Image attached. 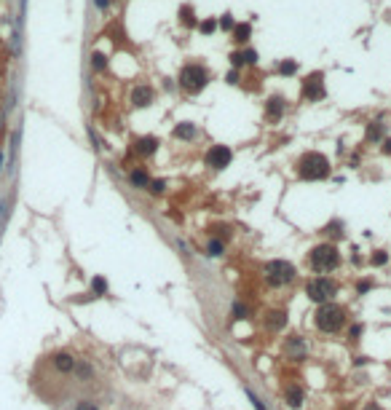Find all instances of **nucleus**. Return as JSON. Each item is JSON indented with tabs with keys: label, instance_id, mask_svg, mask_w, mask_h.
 Instances as JSON below:
<instances>
[{
	"label": "nucleus",
	"instance_id": "1",
	"mask_svg": "<svg viewBox=\"0 0 391 410\" xmlns=\"http://www.w3.org/2000/svg\"><path fill=\"white\" fill-rule=\"evenodd\" d=\"M295 174H298V180H303V182H322L332 174L330 158L319 150H306L298 158V164H295Z\"/></svg>",
	"mask_w": 391,
	"mask_h": 410
},
{
	"label": "nucleus",
	"instance_id": "2",
	"mask_svg": "<svg viewBox=\"0 0 391 410\" xmlns=\"http://www.w3.org/2000/svg\"><path fill=\"white\" fill-rule=\"evenodd\" d=\"M209 81H212V73H209V67L207 65H201V62H185L182 67H179V73H177V89H182L185 94H201L207 86H209Z\"/></svg>",
	"mask_w": 391,
	"mask_h": 410
},
{
	"label": "nucleus",
	"instance_id": "3",
	"mask_svg": "<svg viewBox=\"0 0 391 410\" xmlns=\"http://www.w3.org/2000/svg\"><path fill=\"white\" fill-rule=\"evenodd\" d=\"M348 316H346V308L338 306L332 300V303H322L316 306L314 311V327L322 332V335H338V332L346 327Z\"/></svg>",
	"mask_w": 391,
	"mask_h": 410
},
{
	"label": "nucleus",
	"instance_id": "4",
	"mask_svg": "<svg viewBox=\"0 0 391 410\" xmlns=\"http://www.w3.org/2000/svg\"><path fill=\"white\" fill-rule=\"evenodd\" d=\"M340 263H343L340 250H338V244H332V242H322V244H316L314 250L308 252V268L314 271L316 276H324V274L338 271Z\"/></svg>",
	"mask_w": 391,
	"mask_h": 410
},
{
	"label": "nucleus",
	"instance_id": "5",
	"mask_svg": "<svg viewBox=\"0 0 391 410\" xmlns=\"http://www.w3.org/2000/svg\"><path fill=\"white\" fill-rule=\"evenodd\" d=\"M263 279L268 287L273 290H281V287H287V284H292L295 279H298V268H295V263H289V260H268L263 266Z\"/></svg>",
	"mask_w": 391,
	"mask_h": 410
},
{
	"label": "nucleus",
	"instance_id": "6",
	"mask_svg": "<svg viewBox=\"0 0 391 410\" xmlns=\"http://www.w3.org/2000/svg\"><path fill=\"white\" fill-rule=\"evenodd\" d=\"M303 292H306V298L311 303L322 306V303H332L335 295L340 292V284L330 279V276H311V279L303 284Z\"/></svg>",
	"mask_w": 391,
	"mask_h": 410
},
{
	"label": "nucleus",
	"instance_id": "7",
	"mask_svg": "<svg viewBox=\"0 0 391 410\" xmlns=\"http://www.w3.org/2000/svg\"><path fill=\"white\" fill-rule=\"evenodd\" d=\"M300 97L303 102H322L327 97V86H324V73L322 70H314L308 73L300 83Z\"/></svg>",
	"mask_w": 391,
	"mask_h": 410
},
{
	"label": "nucleus",
	"instance_id": "8",
	"mask_svg": "<svg viewBox=\"0 0 391 410\" xmlns=\"http://www.w3.org/2000/svg\"><path fill=\"white\" fill-rule=\"evenodd\" d=\"M233 164V150L228 145H209L207 153H204V166L212 169V172H225Z\"/></svg>",
	"mask_w": 391,
	"mask_h": 410
},
{
	"label": "nucleus",
	"instance_id": "9",
	"mask_svg": "<svg viewBox=\"0 0 391 410\" xmlns=\"http://www.w3.org/2000/svg\"><path fill=\"white\" fill-rule=\"evenodd\" d=\"M287 110H289V102H287L284 94L265 97V102H263V118H265V123H271V126L281 123V118L287 115Z\"/></svg>",
	"mask_w": 391,
	"mask_h": 410
},
{
	"label": "nucleus",
	"instance_id": "10",
	"mask_svg": "<svg viewBox=\"0 0 391 410\" xmlns=\"http://www.w3.org/2000/svg\"><path fill=\"white\" fill-rule=\"evenodd\" d=\"M158 148H161L158 137H155V134H142V137H134V140H131L129 153L134 158H153L155 153H158Z\"/></svg>",
	"mask_w": 391,
	"mask_h": 410
},
{
	"label": "nucleus",
	"instance_id": "11",
	"mask_svg": "<svg viewBox=\"0 0 391 410\" xmlns=\"http://www.w3.org/2000/svg\"><path fill=\"white\" fill-rule=\"evenodd\" d=\"M260 324L265 332H284L289 324V314L287 308H265L260 316Z\"/></svg>",
	"mask_w": 391,
	"mask_h": 410
},
{
	"label": "nucleus",
	"instance_id": "12",
	"mask_svg": "<svg viewBox=\"0 0 391 410\" xmlns=\"http://www.w3.org/2000/svg\"><path fill=\"white\" fill-rule=\"evenodd\" d=\"M155 102V89L150 83H134L129 91V105L134 107V110H147Z\"/></svg>",
	"mask_w": 391,
	"mask_h": 410
},
{
	"label": "nucleus",
	"instance_id": "13",
	"mask_svg": "<svg viewBox=\"0 0 391 410\" xmlns=\"http://www.w3.org/2000/svg\"><path fill=\"white\" fill-rule=\"evenodd\" d=\"M284 357L289 362H306L308 359V343L300 335L284 338Z\"/></svg>",
	"mask_w": 391,
	"mask_h": 410
},
{
	"label": "nucleus",
	"instance_id": "14",
	"mask_svg": "<svg viewBox=\"0 0 391 410\" xmlns=\"http://www.w3.org/2000/svg\"><path fill=\"white\" fill-rule=\"evenodd\" d=\"M281 399H284V405L289 410H300L303 402H306V391H303V386H298V383H287L284 389H281Z\"/></svg>",
	"mask_w": 391,
	"mask_h": 410
},
{
	"label": "nucleus",
	"instance_id": "15",
	"mask_svg": "<svg viewBox=\"0 0 391 410\" xmlns=\"http://www.w3.org/2000/svg\"><path fill=\"white\" fill-rule=\"evenodd\" d=\"M319 234L324 236V242H332L335 244V242H340V239L346 236V223H343L340 218H332L330 223H324Z\"/></svg>",
	"mask_w": 391,
	"mask_h": 410
},
{
	"label": "nucleus",
	"instance_id": "16",
	"mask_svg": "<svg viewBox=\"0 0 391 410\" xmlns=\"http://www.w3.org/2000/svg\"><path fill=\"white\" fill-rule=\"evenodd\" d=\"M171 137L179 142H193L196 137H199V126H196L193 121H177L174 129H171Z\"/></svg>",
	"mask_w": 391,
	"mask_h": 410
},
{
	"label": "nucleus",
	"instance_id": "17",
	"mask_svg": "<svg viewBox=\"0 0 391 410\" xmlns=\"http://www.w3.org/2000/svg\"><path fill=\"white\" fill-rule=\"evenodd\" d=\"M177 22L182 30H196L199 27V14H196V6L193 3H182L177 9Z\"/></svg>",
	"mask_w": 391,
	"mask_h": 410
},
{
	"label": "nucleus",
	"instance_id": "18",
	"mask_svg": "<svg viewBox=\"0 0 391 410\" xmlns=\"http://www.w3.org/2000/svg\"><path fill=\"white\" fill-rule=\"evenodd\" d=\"M126 180H129V185L134 190H147V185H150V172H147L145 166H131L129 169V174H126Z\"/></svg>",
	"mask_w": 391,
	"mask_h": 410
},
{
	"label": "nucleus",
	"instance_id": "19",
	"mask_svg": "<svg viewBox=\"0 0 391 410\" xmlns=\"http://www.w3.org/2000/svg\"><path fill=\"white\" fill-rule=\"evenodd\" d=\"M231 41H233L236 49L249 46V41H252V22H239V25L233 27V33H231Z\"/></svg>",
	"mask_w": 391,
	"mask_h": 410
},
{
	"label": "nucleus",
	"instance_id": "20",
	"mask_svg": "<svg viewBox=\"0 0 391 410\" xmlns=\"http://www.w3.org/2000/svg\"><path fill=\"white\" fill-rule=\"evenodd\" d=\"M51 365H54V370H57V373H65V375H67V373H73V370H75L78 359H75L70 351H57V354L51 357Z\"/></svg>",
	"mask_w": 391,
	"mask_h": 410
},
{
	"label": "nucleus",
	"instance_id": "21",
	"mask_svg": "<svg viewBox=\"0 0 391 410\" xmlns=\"http://www.w3.org/2000/svg\"><path fill=\"white\" fill-rule=\"evenodd\" d=\"M383 140H386V123L370 121V123L364 126V142H367V145H380Z\"/></svg>",
	"mask_w": 391,
	"mask_h": 410
},
{
	"label": "nucleus",
	"instance_id": "22",
	"mask_svg": "<svg viewBox=\"0 0 391 410\" xmlns=\"http://www.w3.org/2000/svg\"><path fill=\"white\" fill-rule=\"evenodd\" d=\"M89 65H91L94 75H102V73H107V67H110V57H107L105 51H91Z\"/></svg>",
	"mask_w": 391,
	"mask_h": 410
},
{
	"label": "nucleus",
	"instance_id": "23",
	"mask_svg": "<svg viewBox=\"0 0 391 410\" xmlns=\"http://www.w3.org/2000/svg\"><path fill=\"white\" fill-rule=\"evenodd\" d=\"M276 73H279V75H284V78H292V75H298V73H300L298 59H279Z\"/></svg>",
	"mask_w": 391,
	"mask_h": 410
},
{
	"label": "nucleus",
	"instance_id": "24",
	"mask_svg": "<svg viewBox=\"0 0 391 410\" xmlns=\"http://www.w3.org/2000/svg\"><path fill=\"white\" fill-rule=\"evenodd\" d=\"M231 316H233L236 322H247L249 316H252V308H249L244 300L239 298V300H233V306H231Z\"/></svg>",
	"mask_w": 391,
	"mask_h": 410
},
{
	"label": "nucleus",
	"instance_id": "25",
	"mask_svg": "<svg viewBox=\"0 0 391 410\" xmlns=\"http://www.w3.org/2000/svg\"><path fill=\"white\" fill-rule=\"evenodd\" d=\"M231 236H233V228L228 226V223H215V226L209 228V239H220V242L228 244Z\"/></svg>",
	"mask_w": 391,
	"mask_h": 410
},
{
	"label": "nucleus",
	"instance_id": "26",
	"mask_svg": "<svg viewBox=\"0 0 391 410\" xmlns=\"http://www.w3.org/2000/svg\"><path fill=\"white\" fill-rule=\"evenodd\" d=\"M166 190H169V182L163 180V177H153L150 185H147V193H150L153 198H161V196H166Z\"/></svg>",
	"mask_w": 391,
	"mask_h": 410
},
{
	"label": "nucleus",
	"instance_id": "27",
	"mask_svg": "<svg viewBox=\"0 0 391 410\" xmlns=\"http://www.w3.org/2000/svg\"><path fill=\"white\" fill-rule=\"evenodd\" d=\"M110 292V284H107L105 276H94L91 279V298H105Z\"/></svg>",
	"mask_w": 391,
	"mask_h": 410
},
{
	"label": "nucleus",
	"instance_id": "28",
	"mask_svg": "<svg viewBox=\"0 0 391 410\" xmlns=\"http://www.w3.org/2000/svg\"><path fill=\"white\" fill-rule=\"evenodd\" d=\"M239 22H236V17H233L231 11H225L223 17H217V33H233V27H236Z\"/></svg>",
	"mask_w": 391,
	"mask_h": 410
},
{
	"label": "nucleus",
	"instance_id": "29",
	"mask_svg": "<svg viewBox=\"0 0 391 410\" xmlns=\"http://www.w3.org/2000/svg\"><path fill=\"white\" fill-rule=\"evenodd\" d=\"M196 30H199V33L204 35V38H212V35L217 33V17H207V19H199V27H196Z\"/></svg>",
	"mask_w": 391,
	"mask_h": 410
},
{
	"label": "nucleus",
	"instance_id": "30",
	"mask_svg": "<svg viewBox=\"0 0 391 410\" xmlns=\"http://www.w3.org/2000/svg\"><path fill=\"white\" fill-rule=\"evenodd\" d=\"M225 255V242L220 239H209L207 242V258H223Z\"/></svg>",
	"mask_w": 391,
	"mask_h": 410
},
{
	"label": "nucleus",
	"instance_id": "31",
	"mask_svg": "<svg viewBox=\"0 0 391 410\" xmlns=\"http://www.w3.org/2000/svg\"><path fill=\"white\" fill-rule=\"evenodd\" d=\"M241 57H244V67H257L260 65V54H257L252 46H244V49H241Z\"/></svg>",
	"mask_w": 391,
	"mask_h": 410
},
{
	"label": "nucleus",
	"instance_id": "32",
	"mask_svg": "<svg viewBox=\"0 0 391 410\" xmlns=\"http://www.w3.org/2000/svg\"><path fill=\"white\" fill-rule=\"evenodd\" d=\"M362 332H364V324H362V322H351L348 330H346L348 343H359V340H362Z\"/></svg>",
	"mask_w": 391,
	"mask_h": 410
},
{
	"label": "nucleus",
	"instance_id": "33",
	"mask_svg": "<svg viewBox=\"0 0 391 410\" xmlns=\"http://www.w3.org/2000/svg\"><path fill=\"white\" fill-rule=\"evenodd\" d=\"M73 373H78V378H81L83 383H89L91 378H94V367L89 365V362H81V359H78V365H75Z\"/></svg>",
	"mask_w": 391,
	"mask_h": 410
},
{
	"label": "nucleus",
	"instance_id": "34",
	"mask_svg": "<svg viewBox=\"0 0 391 410\" xmlns=\"http://www.w3.org/2000/svg\"><path fill=\"white\" fill-rule=\"evenodd\" d=\"M367 263H370L372 268H383V266L388 263V252H386V250H375V252H370Z\"/></svg>",
	"mask_w": 391,
	"mask_h": 410
},
{
	"label": "nucleus",
	"instance_id": "35",
	"mask_svg": "<svg viewBox=\"0 0 391 410\" xmlns=\"http://www.w3.org/2000/svg\"><path fill=\"white\" fill-rule=\"evenodd\" d=\"M228 62H231L233 70H241V73L247 70V67H244V57H241V49H233V51H231V57H228Z\"/></svg>",
	"mask_w": 391,
	"mask_h": 410
},
{
	"label": "nucleus",
	"instance_id": "36",
	"mask_svg": "<svg viewBox=\"0 0 391 410\" xmlns=\"http://www.w3.org/2000/svg\"><path fill=\"white\" fill-rule=\"evenodd\" d=\"M244 394H247V399L252 402V407H255V410H268V405H265V402H263L260 397H257V394H255L252 389H244Z\"/></svg>",
	"mask_w": 391,
	"mask_h": 410
},
{
	"label": "nucleus",
	"instance_id": "37",
	"mask_svg": "<svg viewBox=\"0 0 391 410\" xmlns=\"http://www.w3.org/2000/svg\"><path fill=\"white\" fill-rule=\"evenodd\" d=\"M372 287H375L372 279H359V282H356V295H367V292H370Z\"/></svg>",
	"mask_w": 391,
	"mask_h": 410
},
{
	"label": "nucleus",
	"instance_id": "38",
	"mask_svg": "<svg viewBox=\"0 0 391 410\" xmlns=\"http://www.w3.org/2000/svg\"><path fill=\"white\" fill-rule=\"evenodd\" d=\"M73 410H99V405L94 399H78L73 405Z\"/></svg>",
	"mask_w": 391,
	"mask_h": 410
},
{
	"label": "nucleus",
	"instance_id": "39",
	"mask_svg": "<svg viewBox=\"0 0 391 410\" xmlns=\"http://www.w3.org/2000/svg\"><path fill=\"white\" fill-rule=\"evenodd\" d=\"M94 9H97V14H110L113 9V0H91Z\"/></svg>",
	"mask_w": 391,
	"mask_h": 410
},
{
	"label": "nucleus",
	"instance_id": "40",
	"mask_svg": "<svg viewBox=\"0 0 391 410\" xmlns=\"http://www.w3.org/2000/svg\"><path fill=\"white\" fill-rule=\"evenodd\" d=\"M225 83H228V86H239L241 83V70H228V75H225Z\"/></svg>",
	"mask_w": 391,
	"mask_h": 410
},
{
	"label": "nucleus",
	"instance_id": "41",
	"mask_svg": "<svg viewBox=\"0 0 391 410\" xmlns=\"http://www.w3.org/2000/svg\"><path fill=\"white\" fill-rule=\"evenodd\" d=\"M380 153L383 156H391V137H386V140L380 142Z\"/></svg>",
	"mask_w": 391,
	"mask_h": 410
},
{
	"label": "nucleus",
	"instance_id": "42",
	"mask_svg": "<svg viewBox=\"0 0 391 410\" xmlns=\"http://www.w3.org/2000/svg\"><path fill=\"white\" fill-rule=\"evenodd\" d=\"M367 362H370V357H354V367H364Z\"/></svg>",
	"mask_w": 391,
	"mask_h": 410
},
{
	"label": "nucleus",
	"instance_id": "43",
	"mask_svg": "<svg viewBox=\"0 0 391 410\" xmlns=\"http://www.w3.org/2000/svg\"><path fill=\"white\" fill-rule=\"evenodd\" d=\"M174 86H177V83H171V78H163V89H166V91H171Z\"/></svg>",
	"mask_w": 391,
	"mask_h": 410
},
{
	"label": "nucleus",
	"instance_id": "44",
	"mask_svg": "<svg viewBox=\"0 0 391 410\" xmlns=\"http://www.w3.org/2000/svg\"><path fill=\"white\" fill-rule=\"evenodd\" d=\"M364 410H380V405H378V402H370V405H367Z\"/></svg>",
	"mask_w": 391,
	"mask_h": 410
},
{
	"label": "nucleus",
	"instance_id": "45",
	"mask_svg": "<svg viewBox=\"0 0 391 410\" xmlns=\"http://www.w3.org/2000/svg\"><path fill=\"white\" fill-rule=\"evenodd\" d=\"M3 164H6V153L0 150V172H3Z\"/></svg>",
	"mask_w": 391,
	"mask_h": 410
},
{
	"label": "nucleus",
	"instance_id": "46",
	"mask_svg": "<svg viewBox=\"0 0 391 410\" xmlns=\"http://www.w3.org/2000/svg\"><path fill=\"white\" fill-rule=\"evenodd\" d=\"M0 123H3V118H0Z\"/></svg>",
	"mask_w": 391,
	"mask_h": 410
}]
</instances>
